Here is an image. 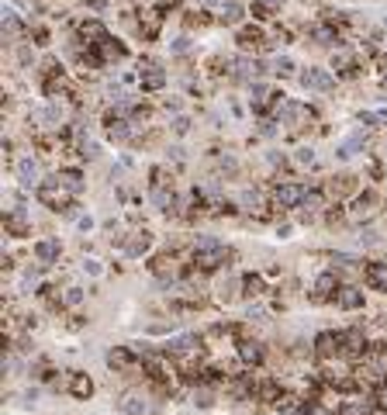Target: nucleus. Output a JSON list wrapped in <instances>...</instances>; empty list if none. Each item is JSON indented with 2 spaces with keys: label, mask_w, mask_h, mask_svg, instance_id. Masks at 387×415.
<instances>
[{
  "label": "nucleus",
  "mask_w": 387,
  "mask_h": 415,
  "mask_svg": "<svg viewBox=\"0 0 387 415\" xmlns=\"http://www.w3.org/2000/svg\"><path fill=\"white\" fill-rule=\"evenodd\" d=\"M242 294V277H225V281H218V287H215V298L221 301V305H232L235 298Z\"/></svg>",
  "instance_id": "nucleus-20"
},
{
  "label": "nucleus",
  "mask_w": 387,
  "mask_h": 415,
  "mask_svg": "<svg viewBox=\"0 0 387 415\" xmlns=\"http://www.w3.org/2000/svg\"><path fill=\"white\" fill-rule=\"evenodd\" d=\"M318 45H339V32L332 28V25H311V32H308Z\"/></svg>",
  "instance_id": "nucleus-30"
},
{
  "label": "nucleus",
  "mask_w": 387,
  "mask_h": 415,
  "mask_svg": "<svg viewBox=\"0 0 387 415\" xmlns=\"http://www.w3.org/2000/svg\"><path fill=\"white\" fill-rule=\"evenodd\" d=\"M363 284H366L370 291L387 294V260H370V263L363 267Z\"/></svg>",
  "instance_id": "nucleus-15"
},
{
  "label": "nucleus",
  "mask_w": 387,
  "mask_h": 415,
  "mask_svg": "<svg viewBox=\"0 0 387 415\" xmlns=\"http://www.w3.org/2000/svg\"><path fill=\"white\" fill-rule=\"evenodd\" d=\"M308 118H311V111L304 104H297V101H280L277 104V121L287 125L290 132H301L308 125Z\"/></svg>",
  "instance_id": "nucleus-4"
},
{
  "label": "nucleus",
  "mask_w": 387,
  "mask_h": 415,
  "mask_svg": "<svg viewBox=\"0 0 387 415\" xmlns=\"http://www.w3.org/2000/svg\"><path fill=\"white\" fill-rule=\"evenodd\" d=\"M263 294H266L263 274H246L242 277V298H263Z\"/></svg>",
  "instance_id": "nucleus-28"
},
{
  "label": "nucleus",
  "mask_w": 387,
  "mask_h": 415,
  "mask_svg": "<svg viewBox=\"0 0 387 415\" xmlns=\"http://www.w3.org/2000/svg\"><path fill=\"white\" fill-rule=\"evenodd\" d=\"M359 243H363V246H377L380 239H377V232H373V229H363V232H359Z\"/></svg>",
  "instance_id": "nucleus-41"
},
{
  "label": "nucleus",
  "mask_w": 387,
  "mask_h": 415,
  "mask_svg": "<svg viewBox=\"0 0 387 415\" xmlns=\"http://www.w3.org/2000/svg\"><path fill=\"white\" fill-rule=\"evenodd\" d=\"M377 66H380V80H384V87H387V56H380Z\"/></svg>",
  "instance_id": "nucleus-44"
},
{
  "label": "nucleus",
  "mask_w": 387,
  "mask_h": 415,
  "mask_svg": "<svg viewBox=\"0 0 387 415\" xmlns=\"http://www.w3.org/2000/svg\"><path fill=\"white\" fill-rule=\"evenodd\" d=\"M263 42H266V39H263L259 28H242V32H239V45H242V49H256V45H263Z\"/></svg>",
  "instance_id": "nucleus-34"
},
{
  "label": "nucleus",
  "mask_w": 387,
  "mask_h": 415,
  "mask_svg": "<svg viewBox=\"0 0 387 415\" xmlns=\"http://www.w3.org/2000/svg\"><path fill=\"white\" fill-rule=\"evenodd\" d=\"M242 208H246V212H259V194L256 190H242Z\"/></svg>",
  "instance_id": "nucleus-37"
},
{
  "label": "nucleus",
  "mask_w": 387,
  "mask_h": 415,
  "mask_svg": "<svg viewBox=\"0 0 387 415\" xmlns=\"http://www.w3.org/2000/svg\"><path fill=\"white\" fill-rule=\"evenodd\" d=\"M273 73L290 77V73H294V59H290V56H277V59H273Z\"/></svg>",
  "instance_id": "nucleus-35"
},
{
  "label": "nucleus",
  "mask_w": 387,
  "mask_h": 415,
  "mask_svg": "<svg viewBox=\"0 0 387 415\" xmlns=\"http://www.w3.org/2000/svg\"><path fill=\"white\" fill-rule=\"evenodd\" d=\"M359 256H353V253H332V270L335 274H346V270H359Z\"/></svg>",
  "instance_id": "nucleus-31"
},
{
  "label": "nucleus",
  "mask_w": 387,
  "mask_h": 415,
  "mask_svg": "<svg viewBox=\"0 0 387 415\" xmlns=\"http://www.w3.org/2000/svg\"><path fill=\"white\" fill-rule=\"evenodd\" d=\"M139 360H132V353L125 350V346H115V350H108V367L115 370V374H125L128 367H135Z\"/></svg>",
  "instance_id": "nucleus-24"
},
{
  "label": "nucleus",
  "mask_w": 387,
  "mask_h": 415,
  "mask_svg": "<svg viewBox=\"0 0 387 415\" xmlns=\"http://www.w3.org/2000/svg\"><path fill=\"white\" fill-rule=\"evenodd\" d=\"M87 8H90V11H104L108 4H104V0H90V4H87Z\"/></svg>",
  "instance_id": "nucleus-45"
},
{
  "label": "nucleus",
  "mask_w": 387,
  "mask_h": 415,
  "mask_svg": "<svg viewBox=\"0 0 387 415\" xmlns=\"http://www.w3.org/2000/svg\"><path fill=\"white\" fill-rule=\"evenodd\" d=\"M118 412L121 415H149V398L142 391H125L118 398Z\"/></svg>",
  "instance_id": "nucleus-16"
},
{
  "label": "nucleus",
  "mask_w": 387,
  "mask_h": 415,
  "mask_svg": "<svg viewBox=\"0 0 387 415\" xmlns=\"http://www.w3.org/2000/svg\"><path fill=\"white\" fill-rule=\"evenodd\" d=\"M187 49H190V39H187V35H180V39L173 42V52H177V56H183Z\"/></svg>",
  "instance_id": "nucleus-42"
},
{
  "label": "nucleus",
  "mask_w": 387,
  "mask_h": 415,
  "mask_svg": "<svg viewBox=\"0 0 387 415\" xmlns=\"http://www.w3.org/2000/svg\"><path fill=\"white\" fill-rule=\"evenodd\" d=\"M139 83H142V90L156 94V90H163V87H166V70H163L159 63L146 59V63H139Z\"/></svg>",
  "instance_id": "nucleus-11"
},
{
  "label": "nucleus",
  "mask_w": 387,
  "mask_h": 415,
  "mask_svg": "<svg viewBox=\"0 0 387 415\" xmlns=\"http://www.w3.org/2000/svg\"><path fill=\"white\" fill-rule=\"evenodd\" d=\"M297 83H301L304 90H332V87H335L332 73H328V70H318V66L301 70V73H297Z\"/></svg>",
  "instance_id": "nucleus-13"
},
{
  "label": "nucleus",
  "mask_w": 387,
  "mask_h": 415,
  "mask_svg": "<svg viewBox=\"0 0 387 415\" xmlns=\"http://www.w3.org/2000/svg\"><path fill=\"white\" fill-rule=\"evenodd\" d=\"M63 305H70V308L83 305V291H80V287H66V294H63Z\"/></svg>",
  "instance_id": "nucleus-36"
},
{
  "label": "nucleus",
  "mask_w": 387,
  "mask_h": 415,
  "mask_svg": "<svg viewBox=\"0 0 387 415\" xmlns=\"http://www.w3.org/2000/svg\"><path fill=\"white\" fill-rule=\"evenodd\" d=\"M273 125H277V121H259V135H266V139H270V135L277 132Z\"/></svg>",
  "instance_id": "nucleus-43"
},
{
  "label": "nucleus",
  "mask_w": 387,
  "mask_h": 415,
  "mask_svg": "<svg viewBox=\"0 0 387 415\" xmlns=\"http://www.w3.org/2000/svg\"><path fill=\"white\" fill-rule=\"evenodd\" d=\"M349 190H356V176H349V173L332 176V180H328V187H325V194H328V197H346Z\"/></svg>",
  "instance_id": "nucleus-26"
},
{
  "label": "nucleus",
  "mask_w": 387,
  "mask_h": 415,
  "mask_svg": "<svg viewBox=\"0 0 387 415\" xmlns=\"http://www.w3.org/2000/svg\"><path fill=\"white\" fill-rule=\"evenodd\" d=\"M228 73H232V80H239V83H252V80L263 73V66H259V59H252V56H235V59H228Z\"/></svg>",
  "instance_id": "nucleus-10"
},
{
  "label": "nucleus",
  "mask_w": 387,
  "mask_h": 415,
  "mask_svg": "<svg viewBox=\"0 0 387 415\" xmlns=\"http://www.w3.org/2000/svg\"><path fill=\"white\" fill-rule=\"evenodd\" d=\"M32 253H35V263H42V267H56L59 256H63V246H59V239L46 236V239H39V243L32 246Z\"/></svg>",
  "instance_id": "nucleus-14"
},
{
  "label": "nucleus",
  "mask_w": 387,
  "mask_h": 415,
  "mask_svg": "<svg viewBox=\"0 0 387 415\" xmlns=\"http://www.w3.org/2000/svg\"><path fill=\"white\" fill-rule=\"evenodd\" d=\"M377 212H380V194L377 190H359L356 197H353V204H349V219L353 222H370V219H377Z\"/></svg>",
  "instance_id": "nucleus-3"
},
{
  "label": "nucleus",
  "mask_w": 387,
  "mask_h": 415,
  "mask_svg": "<svg viewBox=\"0 0 387 415\" xmlns=\"http://www.w3.org/2000/svg\"><path fill=\"white\" fill-rule=\"evenodd\" d=\"M311 353H315L318 363H325V360H339V356H342V336H339V332H318Z\"/></svg>",
  "instance_id": "nucleus-8"
},
{
  "label": "nucleus",
  "mask_w": 387,
  "mask_h": 415,
  "mask_svg": "<svg viewBox=\"0 0 387 415\" xmlns=\"http://www.w3.org/2000/svg\"><path fill=\"white\" fill-rule=\"evenodd\" d=\"M173 267H177V256H173V253H159V256H152V263H149V270H152L156 277H163V281L173 274Z\"/></svg>",
  "instance_id": "nucleus-29"
},
{
  "label": "nucleus",
  "mask_w": 387,
  "mask_h": 415,
  "mask_svg": "<svg viewBox=\"0 0 387 415\" xmlns=\"http://www.w3.org/2000/svg\"><path fill=\"white\" fill-rule=\"evenodd\" d=\"M304 194H308V187L304 183H294V180H284V183H277L273 187V204L277 208H301V201H304Z\"/></svg>",
  "instance_id": "nucleus-6"
},
{
  "label": "nucleus",
  "mask_w": 387,
  "mask_h": 415,
  "mask_svg": "<svg viewBox=\"0 0 387 415\" xmlns=\"http://www.w3.org/2000/svg\"><path fill=\"white\" fill-rule=\"evenodd\" d=\"M280 8H284V0H252V8H249V11H252L256 21H270Z\"/></svg>",
  "instance_id": "nucleus-27"
},
{
  "label": "nucleus",
  "mask_w": 387,
  "mask_h": 415,
  "mask_svg": "<svg viewBox=\"0 0 387 415\" xmlns=\"http://www.w3.org/2000/svg\"><path fill=\"white\" fill-rule=\"evenodd\" d=\"M173 132H177V135H187V132H190V118H183V114H180V118L173 121Z\"/></svg>",
  "instance_id": "nucleus-40"
},
{
  "label": "nucleus",
  "mask_w": 387,
  "mask_h": 415,
  "mask_svg": "<svg viewBox=\"0 0 387 415\" xmlns=\"http://www.w3.org/2000/svg\"><path fill=\"white\" fill-rule=\"evenodd\" d=\"M14 176H18V183H21L25 190H28V187H35V190H39V187H42V180H46V176H42V166H39V159H35V156H21V159L14 163Z\"/></svg>",
  "instance_id": "nucleus-7"
},
{
  "label": "nucleus",
  "mask_w": 387,
  "mask_h": 415,
  "mask_svg": "<svg viewBox=\"0 0 387 415\" xmlns=\"http://www.w3.org/2000/svg\"><path fill=\"white\" fill-rule=\"evenodd\" d=\"M280 394H284V387L277 377H256V401L259 405H277Z\"/></svg>",
  "instance_id": "nucleus-17"
},
{
  "label": "nucleus",
  "mask_w": 387,
  "mask_h": 415,
  "mask_svg": "<svg viewBox=\"0 0 387 415\" xmlns=\"http://www.w3.org/2000/svg\"><path fill=\"white\" fill-rule=\"evenodd\" d=\"M335 415H377V405H373V398H346V401H339Z\"/></svg>",
  "instance_id": "nucleus-18"
},
{
  "label": "nucleus",
  "mask_w": 387,
  "mask_h": 415,
  "mask_svg": "<svg viewBox=\"0 0 387 415\" xmlns=\"http://www.w3.org/2000/svg\"><path fill=\"white\" fill-rule=\"evenodd\" d=\"M297 163H304V166H311V163H315V149H311V145H304V149H297Z\"/></svg>",
  "instance_id": "nucleus-39"
},
{
  "label": "nucleus",
  "mask_w": 387,
  "mask_h": 415,
  "mask_svg": "<svg viewBox=\"0 0 387 415\" xmlns=\"http://www.w3.org/2000/svg\"><path fill=\"white\" fill-rule=\"evenodd\" d=\"M325 208H328V194L318 190V187H308V194L301 201V222H315Z\"/></svg>",
  "instance_id": "nucleus-12"
},
{
  "label": "nucleus",
  "mask_w": 387,
  "mask_h": 415,
  "mask_svg": "<svg viewBox=\"0 0 387 415\" xmlns=\"http://www.w3.org/2000/svg\"><path fill=\"white\" fill-rule=\"evenodd\" d=\"M190 260H194L197 270L211 274V270L225 267L228 260H235V253H232L221 239H215V236H197V239L190 243Z\"/></svg>",
  "instance_id": "nucleus-1"
},
{
  "label": "nucleus",
  "mask_w": 387,
  "mask_h": 415,
  "mask_svg": "<svg viewBox=\"0 0 387 415\" xmlns=\"http://www.w3.org/2000/svg\"><path fill=\"white\" fill-rule=\"evenodd\" d=\"M339 287H342V281H339V274H335V270H321V274L315 277V284H311V301H315V305H325V301H335V294H339Z\"/></svg>",
  "instance_id": "nucleus-5"
},
{
  "label": "nucleus",
  "mask_w": 387,
  "mask_h": 415,
  "mask_svg": "<svg viewBox=\"0 0 387 415\" xmlns=\"http://www.w3.org/2000/svg\"><path fill=\"white\" fill-rule=\"evenodd\" d=\"M373 405H377V412H380V415H387V384L373 391Z\"/></svg>",
  "instance_id": "nucleus-38"
},
{
  "label": "nucleus",
  "mask_w": 387,
  "mask_h": 415,
  "mask_svg": "<svg viewBox=\"0 0 387 415\" xmlns=\"http://www.w3.org/2000/svg\"><path fill=\"white\" fill-rule=\"evenodd\" d=\"M56 180H59V183H63V187H66L73 197H77V194H83V187H87L80 170H59V173H56Z\"/></svg>",
  "instance_id": "nucleus-25"
},
{
  "label": "nucleus",
  "mask_w": 387,
  "mask_h": 415,
  "mask_svg": "<svg viewBox=\"0 0 387 415\" xmlns=\"http://www.w3.org/2000/svg\"><path fill=\"white\" fill-rule=\"evenodd\" d=\"M4 236H11V239H25V236H32V215L25 212V208L4 212Z\"/></svg>",
  "instance_id": "nucleus-9"
},
{
  "label": "nucleus",
  "mask_w": 387,
  "mask_h": 415,
  "mask_svg": "<svg viewBox=\"0 0 387 415\" xmlns=\"http://www.w3.org/2000/svg\"><path fill=\"white\" fill-rule=\"evenodd\" d=\"M218 18L225 25H239L242 21V4H239V0H225V4L218 8Z\"/></svg>",
  "instance_id": "nucleus-32"
},
{
  "label": "nucleus",
  "mask_w": 387,
  "mask_h": 415,
  "mask_svg": "<svg viewBox=\"0 0 387 415\" xmlns=\"http://www.w3.org/2000/svg\"><path fill=\"white\" fill-rule=\"evenodd\" d=\"M263 343L259 339H239V360L249 363V367H259L263 363Z\"/></svg>",
  "instance_id": "nucleus-22"
},
{
  "label": "nucleus",
  "mask_w": 387,
  "mask_h": 415,
  "mask_svg": "<svg viewBox=\"0 0 387 415\" xmlns=\"http://www.w3.org/2000/svg\"><path fill=\"white\" fill-rule=\"evenodd\" d=\"M66 391H70L73 398H80V401H87V398L94 394V381H90L87 374H77V370H73V374L66 377Z\"/></svg>",
  "instance_id": "nucleus-23"
},
{
  "label": "nucleus",
  "mask_w": 387,
  "mask_h": 415,
  "mask_svg": "<svg viewBox=\"0 0 387 415\" xmlns=\"http://www.w3.org/2000/svg\"><path fill=\"white\" fill-rule=\"evenodd\" d=\"M152 250V232L149 229H139V232H132L128 239H125V253L128 256H142V253H149Z\"/></svg>",
  "instance_id": "nucleus-19"
},
{
  "label": "nucleus",
  "mask_w": 387,
  "mask_h": 415,
  "mask_svg": "<svg viewBox=\"0 0 387 415\" xmlns=\"http://www.w3.org/2000/svg\"><path fill=\"white\" fill-rule=\"evenodd\" d=\"M335 305H339L342 312H356V308H363V291L353 287V284H342L339 294H335Z\"/></svg>",
  "instance_id": "nucleus-21"
},
{
  "label": "nucleus",
  "mask_w": 387,
  "mask_h": 415,
  "mask_svg": "<svg viewBox=\"0 0 387 415\" xmlns=\"http://www.w3.org/2000/svg\"><path fill=\"white\" fill-rule=\"evenodd\" d=\"M35 194H39V201H42L46 208H52V212H63V208H70V204H73V194H70V190H66L56 176H46V180H42V187H39Z\"/></svg>",
  "instance_id": "nucleus-2"
},
{
  "label": "nucleus",
  "mask_w": 387,
  "mask_h": 415,
  "mask_svg": "<svg viewBox=\"0 0 387 415\" xmlns=\"http://www.w3.org/2000/svg\"><path fill=\"white\" fill-rule=\"evenodd\" d=\"M190 398H194L197 408H211V405H215V387H211V384H197Z\"/></svg>",
  "instance_id": "nucleus-33"
},
{
  "label": "nucleus",
  "mask_w": 387,
  "mask_h": 415,
  "mask_svg": "<svg viewBox=\"0 0 387 415\" xmlns=\"http://www.w3.org/2000/svg\"><path fill=\"white\" fill-rule=\"evenodd\" d=\"M204 4H208V8H211V4H218V8H221V4H225V0H204Z\"/></svg>",
  "instance_id": "nucleus-46"
}]
</instances>
